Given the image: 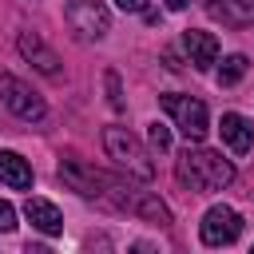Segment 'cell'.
Instances as JSON below:
<instances>
[{
    "label": "cell",
    "instance_id": "cell-1",
    "mask_svg": "<svg viewBox=\"0 0 254 254\" xmlns=\"http://www.w3.org/2000/svg\"><path fill=\"white\" fill-rule=\"evenodd\" d=\"M175 175L190 190H222L234 183V163L222 159V151L210 147H187L175 163Z\"/></svg>",
    "mask_w": 254,
    "mask_h": 254
},
{
    "label": "cell",
    "instance_id": "cell-2",
    "mask_svg": "<svg viewBox=\"0 0 254 254\" xmlns=\"http://www.w3.org/2000/svg\"><path fill=\"white\" fill-rule=\"evenodd\" d=\"M103 147H107V155L127 171V179H139V183H151V179H155V163H151L147 147H143L127 127H107V131H103Z\"/></svg>",
    "mask_w": 254,
    "mask_h": 254
},
{
    "label": "cell",
    "instance_id": "cell-3",
    "mask_svg": "<svg viewBox=\"0 0 254 254\" xmlns=\"http://www.w3.org/2000/svg\"><path fill=\"white\" fill-rule=\"evenodd\" d=\"M60 179H64L71 190L87 194V198H115V194L123 190V179H111V175L95 171V167L83 163V159H64V163H60Z\"/></svg>",
    "mask_w": 254,
    "mask_h": 254
},
{
    "label": "cell",
    "instance_id": "cell-4",
    "mask_svg": "<svg viewBox=\"0 0 254 254\" xmlns=\"http://www.w3.org/2000/svg\"><path fill=\"white\" fill-rule=\"evenodd\" d=\"M159 103L167 107L175 127L187 135V143H202V135H206V103L202 99H194V95H159Z\"/></svg>",
    "mask_w": 254,
    "mask_h": 254
},
{
    "label": "cell",
    "instance_id": "cell-5",
    "mask_svg": "<svg viewBox=\"0 0 254 254\" xmlns=\"http://www.w3.org/2000/svg\"><path fill=\"white\" fill-rule=\"evenodd\" d=\"M0 99H4V107L16 115V119H24V123H40L44 115H48V107H44V99L20 79V75H0Z\"/></svg>",
    "mask_w": 254,
    "mask_h": 254
},
{
    "label": "cell",
    "instance_id": "cell-6",
    "mask_svg": "<svg viewBox=\"0 0 254 254\" xmlns=\"http://www.w3.org/2000/svg\"><path fill=\"white\" fill-rule=\"evenodd\" d=\"M67 24L79 40H103L111 32V12L103 0H67Z\"/></svg>",
    "mask_w": 254,
    "mask_h": 254
},
{
    "label": "cell",
    "instance_id": "cell-7",
    "mask_svg": "<svg viewBox=\"0 0 254 254\" xmlns=\"http://www.w3.org/2000/svg\"><path fill=\"white\" fill-rule=\"evenodd\" d=\"M198 234H202L206 246H230V242L242 234V218H238V210H230V206H210V210L202 214V222H198Z\"/></svg>",
    "mask_w": 254,
    "mask_h": 254
},
{
    "label": "cell",
    "instance_id": "cell-8",
    "mask_svg": "<svg viewBox=\"0 0 254 254\" xmlns=\"http://www.w3.org/2000/svg\"><path fill=\"white\" fill-rule=\"evenodd\" d=\"M183 48H187V60H190L198 71H210L214 60H218V40H214L210 32L187 28V32H183Z\"/></svg>",
    "mask_w": 254,
    "mask_h": 254
},
{
    "label": "cell",
    "instance_id": "cell-9",
    "mask_svg": "<svg viewBox=\"0 0 254 254\" xmlns=\"http://www.w3.org/2000/svg\"><path fill=\"white\" fill-rule=\"evenodd\" d=\"M20 56H24L36 71H44V75H60V56H56L36 32H20Z\"/></svg>",
    "mask_w": 254,
    "mask_h": 254
},
{
    "label": "cell",
    "instance_id": "cell-10",
    "mask_svg": "<svg viewBox=\"0 0 254 254\" xmlns=\"http://www.w3.org/2000/svg\"><path fill=\"white\" fill-rule=\"evenodd\" d=\"M218 131H222V143H226L234 155H246V151L254 147V127H250V119L238 115V111H226L222 123H218Z\"/></svg>",
    "mask_w": 254,
    "mask_h": 254
},
{
    "label": "cell",
    "instance_id": "cell-11",
    "mask_svg": "<svg viewBox=\"0 0 254 254\" xmlns=\"http://www.w3.org/2000/svg\"><path fill=\"white\" fill-rule=\"evenodd\" d=\"M24 214H28V222H32L36 230H44V234H60V230H64V214H60V206L48 202V198H28V202H24Z\"/></svg>",
    "mask_w": 254,
    "mask_h": 254
},
{
    "label": "cell",
    "instance_id": "cell-12",
    "mask_svg": "<svg viewBox=\"0 0 254 254\" xmlns=\"http://www.w3.org/2000/svg\"><path fill=\"white\" fill-rule=\"evenodd\" d=\"M206 12L230 28H242L254 20V0H206Z\"/></svg>",
    "mask_w": 254,
    "mask_h": 254
},
{
    "label": "cell",
    "instance_id": "cell-13",
    "mask_svg": "<svg viewBox=\"0 0 254 254\" xmlns=\"http://www.w3.org/2000/svg\"><path fill=\"white\" fill-rule=\"evenodd\" d=\"M0 183L12 190H28L32 187V167L28 159H20L16 151H0Z\"/></svg>",
    "mask_w": 254,
    "mask_h": 254
},
{
    "label": "cell",
    "instance_id": "cell-14",
    "mask_svg": "<svg viewBox=\"0 0 254 254\" xmlns=\"http://www.w3.org/2000/svg\"><path fill=\"white\" fill-rule=\"evenodd\" d=\"M246 67H250V60H246V56H238V52H234V56H226V60H222V67H218V83H222V87L238 83V79L246 75Z\"/></svg>",
    "mask_w": 254,
    "mask_h": 254
},
{
    "label": "cell",
    "instance_id": "cell-15",
    "mask_svg": "<svg viewBox=\"0 0 254 254\" xmlns=\"http://www.w3.org/2000/svg\"><path fill=\"white\" fill-rule=\"evenodd\" d=\"M147 139H151L155 151H171V127L167 123H151L147 127Z\"/></svg>",
    "mask_w": 254,
    "mask_h": 254
},
{
    "label": "cell",
    "instance_id": "cell-16",
    "mask_svg": "<svg viewBox=\"0 0 254 254\" xmlns=\"http://www.w3.org/2000/svg\"><path fill=\"white\" fill-rule=\"evenodd\" d=\"M8 230H16V210H12V202L0 198V234H8Z\"/></svg>",
    "mask_w": 254,
    "mask_h": 254
},
{
    "label": "cell",
    "instance_id": "cell-17",
    "mask_svg": "<svg viewBox=\"0 0 254 254\" xmlns=\"http://www.w3.org/2000/svg\"><path fill=\"white\" fill-rule=\"evenodd\" d=\"M107 95H111V107L119 111L123 107V95H119V75L115 71H107Z\"/></svg>",
    "mask_w": 254,
    "mask_h": 254
},
{
    "label": "cell",
    "instance_id": "cell-18",
    "mask_svg": "<svg viewBox=\"0 0 254 254\" xmlns=\"http://www.w3.org/2000/svg\"><path fill=\"white\" fill-rule=\"evenodd\" d=\"M115 4H119L123 12H143V8H147V0H115Z\"/></svg>",
    "mask_w": 254,
    "mask_h": 254
},
{
    "label": "cell",
    "instance_id": "cell-19",
    "mask_svg": "<svg viewBox=\"0 0 254 254\" xmlns=\"http://www.w3.org/2000/svg\"><path fill=\"white\" fill-rule=\"evenodd\" d=\"M163 4H167V8H171V12H183V8H187V4H190V0H163Z\"/></svg>",
    "mask_w": 254,
    "mask_h": 254
}]
</instances>
